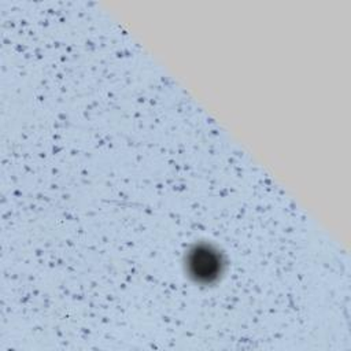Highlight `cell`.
I'll return each mask as SVG.
<instances>
[{
  "label": "cell",
  "instance_id": "1",
  "mask_svg": "<svg viewBox=\"0 0 351 351\" xmlns=\"http://www.w3.org/2000/svg\"><path fill=\"white\" fill-rule=\"evenodd\" d=\"M188 269L196 280L210 282L221 271L219 255L207 245H196L188 255Z\"/></svg>",
  "mask_w": 351,
  "mask_h": 351
}]
</instances>
